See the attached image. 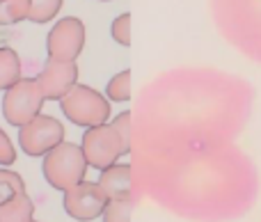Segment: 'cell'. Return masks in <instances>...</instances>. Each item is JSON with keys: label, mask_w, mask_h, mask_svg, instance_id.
Segmentation results:
<instances>
[{"label": "cell", "mask_w": 261, "mask_h": 222, "mask_svg": "<svg viewBox=\"0 0 261 222\" xmlns=\"http://www.w3.org/2000/svg\"><path fill=\"white\" fill-rule=\"evenodd\" d=\"M30 16V0H0V25H16Z\"/></svg>", "instance_id": "cell-13"}, {"label": "cell", "mask_w": 261, "mask_h": 222, "mask_svg": "<svg viewBox=\"0 0 261 222\" xmlns=\"http://www.w3.org/2000/svg\"><path fill=\"white\" fill-rule=\"evenodd\" d=\"M62 5L64 0H30V16H28V21L37 23V25L55 21Z\"/></svg>", "instance_id": "cell-15"}, {"label": "cell", "mask_w": 261, "mask_h": 222, "mask_svg": "<svg viewBox=\"0 0 261 222\" xmlns=\"http://www.w3.org/2000/svg\"><path fill=\"white\" fill-rule=\"evenodd\" d=\"M85 48V23L78 16L58 18L46 37V53L50 60L76 62Z\"/></svg>", "instance_id": "cell-6"}, {"label": "cell", "mask_w": 261, "mask_h": 222, "mask_svg": "<svg viewBox=\"0 0 261 222\" xmlns=\"http://www.w3.org/2000/svg\"><path fill=\"white\" fill-rule=\"evenodd\" d=\"M30 222H37V220H30Z\"/></svg>", "instance_id": "cell-21"}, {"label": "cell", "mask_w": 261, "mask_h": 222, "mask_svg": "<svg viewBox=\"0 0 261 222\" xmlns=\"http://www.w3.org/2000/svg\"><path fill=\"white\" fill-rule=\"evenodd\" d=\"M106 204H108V197L101 190V186L96 181H87V179L62 192L64 213L76 222H94L103 215Z\"/></svg>", "instance_id": "cell-7"}, {"label": "cell", "mask_w": 261, "mask_h": 222, "mask_svg": "<svg viewBox=\"0 0 261 222\" xmlns=\"http://www.w3.org/2000/svg\"><path fill=\"white\" fill-rule=\"evenodd\" d=\"M64 126L60 119L50 117V115H37L28 124L18 128V147L25 156L30 158H39L46 156L50 149L64 142Z\"/></svg>", "instance_id": "cell-5"}, {"label": "cell", "mask_w": 261, "mask_h": 222, "mask_svg": "<svg viewBox=\"0 0 261 222\" xmlns=\"http://www.w3.org/2000/svg\"><path fill=\"white\" fill-rule=\"evenodd\" d=\"M21 78H23V67L18 53L14 48H9V46H0V92L9 90Z\"/></svg>", "instance_id": "cell-10"}, {"label": "cell", "mask_w": 261, "mask_h": 222, "mask_svg": "<svg viewBox=\"0 0 261 222\" xmlns=\"http://www.w3.org/2000/svg\"><path fill=\"white\" fill-rule=\"evenodd\" d=\"M46 99L37 78H21L3 94V117L9 126L21 128L37 115H41Z\"/></svg>", "instance_id": "cell-3"}, {"label": "cell", "mask_w": 261, "mask_h": 222, "mask_svg": "<svg viewBox=\"0 0 261 222\" xmlns=\"http://www.w3.org/2000/svg\"><path fill=\"white\" fill-rule=\"evenodd\" d=\"M32 215H35V202L25 192L0 204V222H30Z\"/></svg>", "instance_id": "cell-11"}, {"label": "cell", "mask_w": 261, "mask_h": 222, "mask_svg": "<svg viewBox=\"0 0 261 222\" xmlns=\"http://www.w3.org/2000/svg\"><path fill=\"white\" fill-rule=\"evenodd\" d=\"M23 192H25V181L21 174L9 168H0V204L23 195Z\"/></svg>", "instance_id": "cell-14"}, {"label": "cell", "mask_w": 261, "mask_h": 222, "mask_svg": "<svg viewBox=\"0 0 261 222\" xmlns=\"http://www.w3.org/2000/svg\"><path fill=\"white\" fill-rule=\"evenodd\" d=\"M103 94L110 103H126V101H130V69L115 73L108 80V85H106Z\"/></svg>", "instance_id": "cell-12"}, {"label": "cell", "mask_w": 261, "mask_h": 222, "mask_svg": "<svg viewBox=\"0 0 261 222\" xmlns=\"http://www.w3.org/2000/svg\"><path fill=\"white\" fill-rule=\"evenodd\" d=\"M60 110L69 122L81 128L106 124L113 115V108H110V101L106 99V94L96 92L90 85H83V82L73 85L60 99Z\"/></svg>", "instance_id": "cell-2"}, {"label": "cell", "mask_w": 261, "mask_h": 222, "mask_svg": "<svg viewBox=\"0 0 261 222\" xmlns=\"http://www.w3.org/2000/svg\"><path fill=\"white\" fill-rule=\"evenodd\" d=\"M103 222H130V200H113L106 204Z\"/></svg>", "instance_id": "cell-17"}, {"label": "cell", "mask_w": 261, "mask_h": 222, "mask_svg": "<svg viewBox=\"0 0 261 222\" xmlns=\"http://www.w3.org/2000/svg\"><path fill=\"white\" fill-rule=\"evenodd\" d=\"M110 124H113V128L117 131V135L122 137L124 154H130V113L124 110V113H119Z\"/></svg>", "instance_id": "cell-18"}, {"label": "cell", "mask_w": 261, "mask_h": 222, "mask_svg": "<svg viewBox=\"0 0 261 222\" xmlns=\"http://www.w3.org/2000/svg\"><path fill=\"white\" fill-rule=\"evenodd\" d=\"M130 12H124V14H119L117 18L113 21V25H110V37H113L115 41H117L119 46H130Z\"/></svg>", "instance_id": "cell-16"}, {"label": "cell", "mask_w": 261, "mask_h": 222, "mask_svg": "<svg viewBox=\"0 0 261 222\" xmlns=\"http://www.w3.org/2000/svg\"><path fill=\"white\" fill-rule=\"evenodd\" d=\"M96 3H113V0H96Z\"/></svg>", "instance_id": "cell-20"}, {"label": "cell", "mask_w": 261, "mask_h": 222, "mask_svg": "<svg viewBox=\"0 0 261 222\" xmlns=\"http://www.w3.org/2000/svg\"><path fill=\"white\" fill-rule=\"evenodd\" d=\"M16 147L12 145L9 135L0 128V168H12L16 163Z\"/></svg>", "instance_id": "cell-19"}, {"label": "cell", "mask_w": 261, "mask_h": 222, "mask_svg": "<svg viewBox=\"0 0 261 222\" xmlns=\"http://www.w3.org/2000/svg\"><path fill=\"white\" fill-rule=\"evenodd\" d=\"M81 149L85 154V160L90 168L94 170H106L110 165H115L119 160V156L124 154L122 137L117 135V131L113 128V124H99V126H90L83 133Z\"/></svg>", "instance_id": "cell-4"}, {"label": "cell", "mask_w": 261, "mask_h": 222, "mask_svg": "<svg viewBox=\"0 0 261 222\" xmlns=\"http://www.w3.org/2000/svg\"><path fill=\"white\" fill-rule=\"evenodd\" d=\"M37 82L46 101H60L73 85H78V64L48 58L41 73L37 76Z\"/></svg>", "instance_id": "cell-8"}, {"label": "cell", "mask_w": 261, "mask_h": 222, "mask_svg": "<svg viewBox=\"0 0 261 222\" xmlns=\"http://www.w3.org/2000/svg\"><path fill=\"white\" fill-rule=\"evenodd\" d=\"M87 168L90 165H87L81 145L67 140L60 142L55 149H50L41 160V174H44L46 183L60 192L69 190L78 181H83L87 174Z\"/></svg>", "instance_id": "cell-1"}, {"label": "cell", "mask_w": 261, "mask_h": 222, "mask_svg": "<svg viewBox=\"0 0 261 222\" xmlns=\"http://www.w3.org/2000/svg\"><path fill=\"white\" fill-rule=\"evenodd\" d=\"M96 183L106 192L108 202L130 200V195H133V170H130L128 163H115L110 168L101 170Z\"/></svg>", "instance_id": "cell-9"}]
</instances>
